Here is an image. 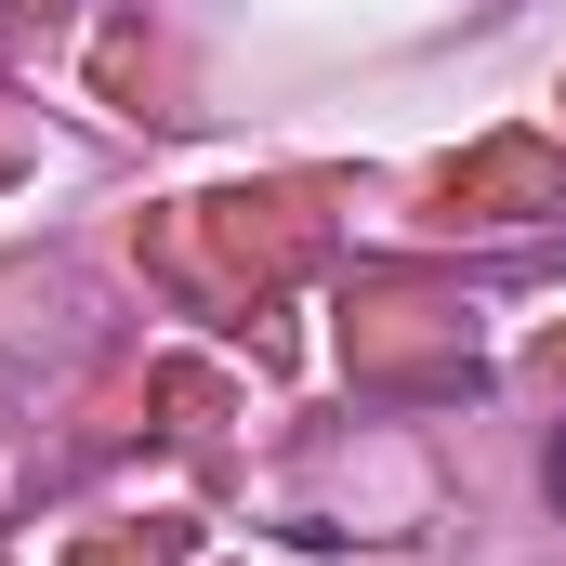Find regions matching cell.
<instances>
[{
    "instance_id": "1",
    "label": "cell",
    "mask_w": 566,
    "mask_h": 566,
    "mask_svg": "<svg viewBox=\"0 0 566 566\" xmlns=\"http://www.w3.org/2000/svg\"><path fill=\"white\" fill-rule=\"evenodd\" d=\"M541 474H554V501H566V434H554V461H541Z\"/></svg>"
}]
</instances>
